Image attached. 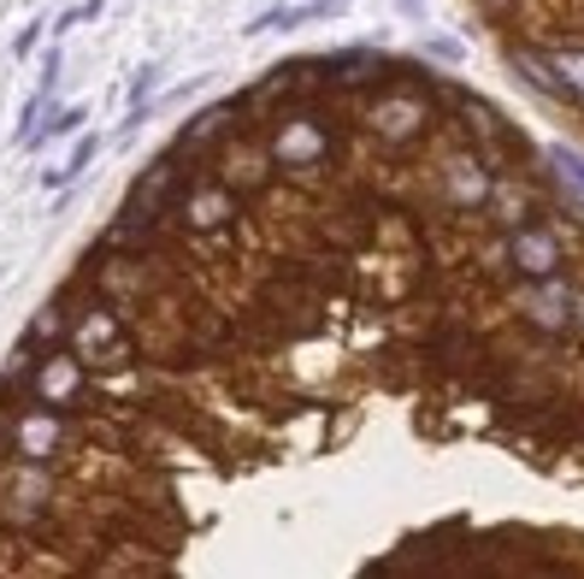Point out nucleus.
<instances>
[{"label":"nucleus","instance_id":"obj_1","mask_svg":"<svg viewBox=\"0 0 584 579\" xmlns=\"http://www.w3.org/2000/svg\"><path fill=\"white\" fill-rule=\"evenodd\" d=\"M171 220L189 225V231H218V225L237 220V196H230L225 184H201V178H189V184H183V196H178V208H171Z\"/></svg>","mask_w":584,"mask_h":579},{"label":"nucleus","instance_id":"obj_2","mask_svg":"<svg viewBox=\"0 0 584 579\" xmlns=\"http://www.w3.org/2000/svg\"><path fill=\"white\" fill-rule=\"evenodd\" d=\"M71 331H78V314H65V296H53L48 308H41L36 320L24 326L19 350L31 355V361H48V355H60L65 343H71Z\"/></svg>","mask_w":584,"mask_h":579},{"label":"nucleus","instance_id":"obj_3","mask_svg":"<svg viewBox=\"0 0 584 579\" xmlns=\"http://www.w3.org/2000/svg\"><path fill=\"white\" fill-rule=\"evenodd\" d=\"M53 90H60V48H53V54H48V60H41L36 95H31V101H24V113H19V130H12V142H19V149H24V142H31V137H36V130H41V125H48V119H53V113H60V107H53Z\"/></svg>","mask_w":584,"mask_h":579},{"label":"nucleus","instance_id":"obj_4","mask_svg":"<svg viewBox=\"0 0 584 579\" xmlns=\"http://www.w3.org/2000/svg\"><path fill=\"white\" fill-rule=\"evenodd\" d=\"M100 142H107V137H100V130H83V142H78V149H71V161H65L60 172H41V184H48V190H60V184H78V178H83V172H90V166H95Z\"/></svg>","mask_w":584,"mask_h":579},{"label":"nucleus","instance_id":"obj_5","mask_svg":"<svg viewBox=\"0 0 584 579\" xmlns=\"http://www.w3.org/2000/svg\"><path fill=\"white\" fill-rule=\"evenodd\" d=\"M78 125H90V107H60V113H53V119H48V125H41V130H36V137H31V142H24V149H48V142H53V137H65V130H78Z\"/></svg>","mask_w":584,"mask_h":579},{"label":"nucleus","instance_id":"obj_6","mask_svg":"<svg viewBox=\"0 0 584 579\" xmlns=\"http://www.w3.org/2000/svg\"><path fill=\"white\" fill-rule=\"evenodd\" d=\"M159 71H166V66H159V60H148V66H136V78H130V107H148V95H154V83H159Z\"/></svg>","mask_w":584,"mask_h":579},{"label":"nucleus","instance_id":"obj_7","mask_svg":"<svg viewBox=\"0 0 584 579\" xmlns=\"http://www.w3.org/2000/svg\"><path fill=\"white\" fill-rule=\"evenodd\" d=\"M100 12H107V0H83V7H71V12H65V19H60V24H53V31H60V36H65V31H78V24H95V19H100Z\"/></svg>","mask_w":584,"mask_h":579},{"label":"nucleus","instance_id":"obj_8","mask_svg":"<svg viewBox=\"0 0 584 579\" xmlns=\"http://www.w3.org/2000/svg\"><path fill=\"white\" fill-rule=\"evenodd\" d=\"M41 31H48V24L31 19V24L19 31V42H12V54H19V60H31V54H36V42H41Z\"/></svg>","mask_w":584,"mask_h":579}]
</instances>
